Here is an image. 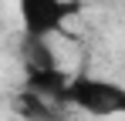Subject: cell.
Instances as JSON below:
<instances>
[{
    "label": "cell",
    "instance_id": "cell-1",
    "mask_svg": "<svg viewBox=\"0 0 125 121\" xmlns=\"http://www.w3.org/2000/svg\"><path fill=\"white\" fill-rule=\"evenodd\" d=\"M64 104H74L88 114H98V118H108V114H118L125 111V87L115 84V81H102V78H68L61 91Z\"/></svg>",
    "mask_w": 125,
    "mask_h": 121
},
{
    "label": "cell",
    "instance_id": "cell-2",
    "mask_svg": "<svg viewBox=\"0 0 125 121\" xmlns=\"http://www.w3.org/2000/svg\"><path fill=\"white\" fill-rule=\"evenodd\" d=\"M17 10L27 37H47L58 34L71 14H78V0H17Z\"/></svg>",
    "mask_w": 125,
    "mask_h": 121
},
{
    "label": "cell",
    "instance_id": "cell-5",
    "mask_svg": "<svg viewBox=\"0 0 125 121\" xmlns=\"http://www.w3.org/2000/svg\"><path fill=\"white\" fill-rule=\"evenodd\" d=\"M17 111H21L27 121H51L54 114H51V104L44 98H37V94H31V91H24L21 98H17Z\"/></svg>",
    "mask_w": 125,
    "mask_h": 121
},
{
    "label": "cell",
    "instance_id": "cell-4",
    "mask_svg": "<svg viewBox=\"0 0 125 121\" xmlns=\"http://www.w3.org/2000/svg\"><path fill=\"white\" fill-rule=\"evenodd\" d=\"M24 60H27V71H51V67H58V57H54L47 37H27L24 34Z\"/></svg>",
    "mask_w": 125,
    "mask_h": 121
},
{
    "label": "cell",
    "instance_id": "cell-3",
    "mask_svg": "<svg viewBox=\"0 0 125 121\" xmlns=\"http://www.w3.org/2000/svg\"><path fill=\"white\" fill-rule=\"evenodd\" d=\"M64 84H68V74L58 71V67H51V71H27V91L31 94H37V98H54L61 101V91Z\"/></svg>",
    "mask_w": 125,
    "mask_h": 121
}]
</instances>
